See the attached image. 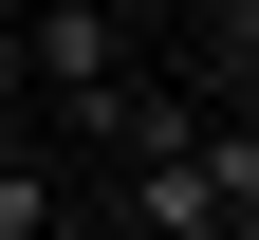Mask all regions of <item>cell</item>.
Masks as SVG:
<instances>
[{
    "instance_id": "3957f363",
    "label": "cell",
    "mask_w": 259,
    "mask_h": 240,
    "mask_svg": "<svg viewBox=\"0 0 259 240\" xmlns=\"http://www.w3.org/2000/svg\"><path fill=\"white\" fill-rule=\"evenodd\" d=\"M0 240H93V185L37 148V129H0Z\"/></svg>"
},
{
    "instance_id": "277c9868",
    "label": "cell",
    "mask_w": 259,
    "mask_h": 240,
    "mask_svg": "<svg viewBox=\"0 0 259 240\" xmlns=\"http://www.w3.org/2000/svg\"><path fill=\"white\" fill-rule=\"evenodd\" d=\"M0 129H37V56H19V19H0Z\"/></svg>"
},
{
    "instance_id": "6da1fadb",
    "label": "cell",
    "mask_w": 259,
    "mask_h": 240,
    "mask_svg": "<svg viewBox=\"0 0 259 240\" xmlns=\"http://www.w3.org/2000/svg\"><path fill=\"white\" fill-rule=\"evenodd\" d=\"M93 240H259V129H204V148H148L93 185Z\"/></svg>"
},
{
    "instance_id": "7a4b0ae2",
    "label": "cell",
    "mask_w": 259,
    "mask_h": 240,
    "mask_svg": "<svg viewBox=\"0 0 259 240\" xmlns=\"http://www.w3.org/2000/svg\"><path fill=\"white\" fill-rule=\"evenodd\" d=\"M19 56H37V148H74V111L148 56V19H130V0H37V19H19Z\"/></svg>"
}]
</instances>
